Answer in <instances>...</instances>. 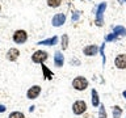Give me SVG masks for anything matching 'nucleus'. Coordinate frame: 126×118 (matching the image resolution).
<instances>
[{"instance_id": "nucleus-1", "label": "nucleus", "mask_w": 126, "mask_h": 118, "mask_svg": "<svg viewBox=\"0 0 126 118\" xmlns=\"http://www.w3.org/2000/svg\"><path fill=\"white\" fill-rule=\"evenodd\" d=\"M72 87L76 90H84V89H87V87H88V80L83 76H78L72 80Z\"/></svg>"}, {"instance_id": "nucleus-2", "label": "nucleus", "mask_w": 126, "mask_h": 118, "mask_svg": "<svg viewBox=\"0 0 126 118\" xmlns=\"http://www.w3.org/2000/svg\"><path fill=\"white\" fill-rule=\"evenodd\" d=\"M105 9H106V3H101L97 7V11H96V25L97 26H102V24H104L102 16H104Z\"/></svg>"}, {"instance_id": "nucleus-3", "label": "nucleus", "mask_w": 126, "mask_h": 118, "mask_svg": "<svg viewBox=\"0 0 126 118\" xmlns=\"http://www.w3.org/2000/svg\"><path fill=\"white\" fill-rule=\"evenodd\" d=\"M87 110V104H85V101H81V100H79V101H75L74 102V105H72V112L74 114H76V116H80V114H83Z\"/></svg>"}, {"instance_id": "nucleus-4", "label": "nucleus", "mask_w": 126, "mask_h": 118, "mask_svg": "<svg viewBox=\"0 0 126 118\" xmlns=\"http://www.w3.org/2000/svg\"><path fill=\"white\" fill-rule=\"evenodd\" d=\"M46 59H47V53L46 51H42V50H37L33 55H32V60L34 63H41L42 64Z\"/></svg>"}, {"instance_id": "nucleus-5", "label": "nucleus", "mask_w": 126, "mask_h": 118, "mask_svg": "<svg viewBox=\"0 0 126 118\" xmlns=\"http://www.w3.org/2000/svg\"><path fill=\"white\" fill-rule=\"evenodd\" d=\"M26 39H28V34H26V31L25 30H16L15 31V34H13V41L16 43H25L26 42Z\"/></svg>"}, {"instance_id": "nucleus-6", "label": "nucleus", "mask_w": 126, "mask_h": 118, "mask_svg": "<svg viewBox=\"0 0 126 118\" xmlns=\"http://www.w3.org/2000/svg\"><path fill=\"white\" fill-rule=\"evenodd\" d=\"M114 64L118 70H125L126 68V54H120L114 59Z\"/></svg>"}, {"instance_id": "nucleus-7", "label": "nucleus", "mask_w": 126, "mask_h": 118, "mask_svg": "<svg viewBox=\"0 0 126 118\" xmlns=\"http://www.w3.org/2000/svg\"><path fill=\"white\" fill-rule=\"evenodd\" d=\"M39 93H41V87L39 85H33L32 88L28 89L26 96H28V98H30V100H34V98H37L39 96Z\"/></svg>"}, {"instance_id": "nucleus-8", "label": "nucleus", "mask_w": 126, "mask_h": 118, "mask_svg": "<svg viewBox=\"0 0 126 118\" xmlns=\"http://www.w3.org/2000/svg\"><path fill=\"white\" fill-rule=\"evenodd\" d=\"M64 21H66V15L64 13H57L53 17V20H51V22H53V25L54 26H61V25H63L64 24Z\"/></svg>"}, {"instance_id": "nucleus-9", "label": "nucleus", "mask_w": 126, "mask_h": 118, "mask_svg": "<svg viewBox=\"0 0 126 118\" xmlns=\"http://www.w3.org/2000/svg\"><path fill=\"white\" fill-rule=\"evenodd\" d=\"M97 51H98V47L96 45H88L83 49V53H84L87 57H93V55L97 54Z\"/></svg>"}, {"instance_id": "nucleus-10", "label": "nucleus", "mask_w": 126, "mask_h": 118, "mask_svg": "<svg viewBox=\"0 0 126 118\" xmlns=\"http://www.w3.org/2000/svg\"><path fill=\"white\" fill-rule=\"evenodd\" d=\"M18 55H20V51L17 49H11V50H8V53H7V59L11 62H15L16 59L18 58Z\"/></svg>"}, {"instance_id": "nucleus-11", "label": "nucleus", "mask_w": 126, "mask_h": 118, "mask_svg": "<svg viewBox=\"0 0 126 118\" xmlns=\"http://www.w3.org/2000/svg\"><path fill=\"white\" fill-rule=\"evenodd\" d=\"M58 42V37H51V38H47V39H43V41H39L37 45H46V46H54L57 45Z\"/></svg>"}, {"instance_id": "nucleus-12", "label": "nucleus", "mask_w": 126, "mask_h": 118, "mask_svg": "<svg viewBox=\"0 0 126 118\" xmlns=\"http://www.w3.org/2000/svg\"><path fill=\"white\" fill-rule=\"evenodd\" d=\"M54 63H55V66H57V67H62L63 66V63H64V58H63L62 53H59V51L55 53V55H54Z\"/></svg>"}, {"instance_id": "nucleus-13", "label": "nucleus", "mask_w": 126, "mask_h": 118, "mask_svg": "<svg viewBox=\"0 0 126 118\" xmlns=\"http://www.w3.org/2000/svg\"><path fill=\"white\" fill-rule=\"evenodd\" d=\"M42 71H43V76H45L46 80H51V79H53L54 74L51 72V71H50L49 68H47V67H46L45 64H42Z\"/></svg>"}, {"instance_id": "nucleus-14", "label": "nucleus", "mask_w": 126, "mask_h": 118, "mask_svg": "<svg viewBox=\"0 0 126 118\" xmlns=\"http://www.w3.org/2000/svg\"><path fill=\"white\" fill-rule=\"evenodd\" d=\"M113 33L117 34V35H126V29L121 25H117V26L113 28Z\"/></svg>"}, {"instance_id": "nucleus-15", "label": "nucleus", "mask_w": 126, "mask_h": 118, "mask_svg": "<svg viewBox=\"0 0 126 118\" xmlns=\"http://www.w3.org/2000/svg\"><path fill=\"white\" fill-rule=\"evenodd\" d=\"M92 105L93 106H98L100 105V100H98V93L96 89H92Z\"/></svg>"}, {"instance_id": "nucleus-16", "label": "nucleus", "mask_w": 126, "mask_h": 118, "mask_svg": "<svg viewBox=\"0 0 126 118\" xmlns=\"http://www.w3.org/2000/svg\"><path fill=\"white\" fill-rule=\"evenodd\" d=\"M122 116V109L120 106H114L113 108V118H121Z\"/></svg>"}, {"instance_id": "nucleus-17", "label": "nucleus", "mask_w": 126, "mask_h": 118, "mask_svg": "<svg viewBox=\"0 0 126 118\" xmlns=\"http://www.w3.org/2000/svg\"><path fill=\"white\" fill-rule=\"evenodd\" d=\"M62 0H47V5L51 7V8H57L61 5Z\"/></svg>"}, {"instance_id": "nucleus-18", "label": "nucleus", "mask_w": 126, "mask_h": 118, "mask_svg": "<svg viewBox=\"0 0 126 118\" xmlns=\"http://www.w3.org/2000/svg\"><path fill=\"white\" fill-rule=\"evenodd\" d=\"M67 46H68V35L63 34V37H62V49L66 50Z\"/></svg>"}, {"instance_id": "nucleus-19", "label": "nucleus", "mask_w": 126, "mask_h": 118, "mask_svg": "<svg viewBox=\"0 0 126 118\" xmlns=\"http://www.w3.org/2000/svg\"><path fill=\"white\" fill-rule=\"evenodd\" d=\"M8 118H25V116H24V113H21V112H12Z\"/></svg>"}, {"instance_id": "nucleus-20", "label": "nucleus", "mask_w": 126, "mask_h": 118, "mask_svg": "<svg viewBox=\"0 0 126 118\" xmlns=\"http://www.w3.org/2000/svg\"><path fill=\"white\" fill-rule=\"evenodd\" d=\"M98 118H106V110L104 105H100V109H98Z\"/></svg>"}, {"instance_id": "nucleus-21", "label": "nucleus", "mask_w": 126, "mask_h": 118, "mask_svg": "<svg viewBox=\"0 0 126 118\" xmlns=\"http://www.w3.org/2000/svg\"><path fill=\"white\" fill-rule=\"evenodd\" d=\"M118 38V35L117 34H114V33H112V34H108L105 37V42H110V41H114V39H117Z\"/></svg>"}, {"instance_id": "nucleus-22", "label": "nucleus", "mask_w": 126, "mask_h": 118, "mask_svg": "<svg viewBox=\"0 0 126 118\" xmlns=\"http://www.w3.org/2000/svg\"><path fill=\"white\" fill-rule=\"evenodd\" d=\"M79 17H80V12H79V11H75L74 13H72V21H78Z\"/></svg>"}, {"instance_id": "nucleus-23", "label": "nucleus", "mask_w": 126, "mask_h": 118, "mask_svg": "<svg viewBox=\"0 0 126 118\" xmlns=\"http://www.w3.org/2000/svg\"><path fill=\"white\" fill-rule=\"evenodd\" d=\"M104 46H105V43H104V45L101 46V49H100V54L102 55V62L105 63V55H104Z\"/></svg>"}, {"instance_id": "nucleus-24", "label": "nucleus", "mask_w": 126, "mask_h": 118, "mask_svg": "<svg viewBox=\"0 0 126 118\" xmlns=\"http://www.w3.org/2000/svg\"><path fill=\"white\" fill-rule=\"evenodd\" d=\"M5 106H4V105H0V113H4V112H5Z\"/></svg>"}, {"instance_id": "nucleus-25", "label": "nucleus", "mask_w": 126, "mask_h": 118, "mask_svg": "<svg viewBox=\"0 0 126 118\" xmlns=\"http://www.w3.org/2000/svg\"><path fill=\"white\" fill-rule=\"evenodd\" d=\"M33 110H34V106H30V108H29V112L32 113V112H33Z\"/></svg>"}, {"instance_id": "nucleus-26", "label": "nucleus", "mask_w": 126, "mask_h": 118, "mask_svg": "<svg viewBox=\"0 0 126 118\" xmlns=\"http://www.w3.org/2000/svg\"><path fill=\"white\" fill-rule=\"evenodd\" d=\"M122 96H124V97L126 98V90H124V93H122Z\"/></svg>"}, {"instance_id": "nucleus-27", "label": "nucleus", "mask_w": 126, "mask_h": 118, "mask_svg": "<svg viewBox=\"0 0 126 118\" xmlns=\"http://www.w3.org/2000/svg\"><path fill=\"white\" fill-rule=\"evenodd\" d=\"M120 1H125V3H126V0H120Z\"/></svg>"}, {"instance_id": "nucleus-28", "label": "nucleus", "mask_w": 126, "mask_h": 118, "mask_svg": "<svg viewBox=\"0 0 126 118\" xmlns=\"http://www.w3.org/2000/svg\"><path fill=\"white\" fill-rule=\"evenodd\" d=\"M0 11H1V7H0Z\"/></svg>"}]
</instances>
